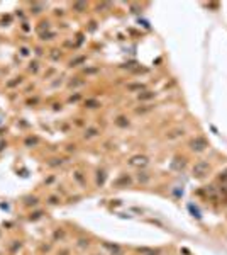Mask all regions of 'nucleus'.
<instances>
[{
    "mask_svg": "<svg viewBox=\"0 0 227 255\" xmlns=\"http://www.w3.org/2000/svg\"><path fill=\"white\" fill-rule=\"evenodd\" d=\"M190 146H192V150H195V151H203L207 146H209V143H207L203 138H200V136H198V138L192 139Z\"/></svg>",
    "mask_w": 227,
    "mask_h": 255,
    "instance_id": "obj_2",
    "label": "nucleus"
},
{
    "mask_svg": "<svg viewBox=\"0 0 227 255\" xmlns=\"http://www.w3.org/2000/svg\"><path fill=\"white\" fill-rule=\"evenodd\" d=\"M209 172V163L207 162H198V163H195V167H193V175L195 177H203L205 173Z\"/></svg>",
    "mask_w": 227,
    "mask_h": 255,
    "instance_id": "obj_1",
    "label": "nucleus"
}]
</instances>
